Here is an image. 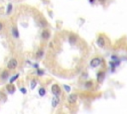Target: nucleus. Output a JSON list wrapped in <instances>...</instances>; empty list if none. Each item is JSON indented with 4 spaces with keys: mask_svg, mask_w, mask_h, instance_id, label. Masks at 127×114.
Returning <instances> with one entry per match:
<instances>
[{
    "mask_svg": "<svg viewBox=\"0 0 127 114\" xmlns=\"http://www.w3.org/2000/svg\"><path fill=\"white\" fill-rule=\"evenodd\" d=\"M18 61L16 59H11L9 61H8V64H7V68L9 70H14L18 68Z\"/></svg>",
    "mask_w": 127,
    "mask_h": 114,
    "instance_id": "obj_1",
    "label": "nucleus"
},
{
    "mask_svg": "<svg viewBox=\"0 0 127 114\" xmlns=\"http://www.w3.org/2000/svg\"><path fill=\"white\" fill-rule=\"evenodd\" d=\"M102 63V59L99 58V57H96V58H93L91 61H90V67L91 68H97L101 65Z\"/></svg>",
    "mask_w": 127,
    "mask_h": 114,
    "instance_id": "obj_2",
    "label": "nucleus"
},
{
    "mask_svg": "<svg viewBox=\"0 0 127 114\" xmlns=\"http://www.w3.org/2000/svg\"><path fill=\"white\" fill-rule=\"evenodd\" d=\"M61 92H62L61 87L58 84H53L52 85V93L54 94V96H60Z\"/></svg>",
    "mask_w": 127,
    "mask_h": 114,
    "instance_id": "obj_3",
    "label": "nucleus"
},
{
    "mask_svg": "<svg viewBox=\"0 0 127 114\" xmlns=\"http://www.w3.org/2000/svg\"><path fill=\"white\" fill-rule=\"evenodd\" d=\"M50 37H51V32H50L48 29H45L43 32H42V34H41V38L43 39V40H45V41L49 40Z\"/></svg>",
    "mask_w": 127,
    "mask_h": 114,
    "instance_id": "obj_4",
    "label": "nucleus"
},
{
    "mask_svg": "<svg viewBox=\"0 0 127 114\" xmlns=\"http://www.w3.org/2000/svg\"><path fill=\"white\" fill-rule=\"evenodd\" d=\"M77 100H78V94H76V93H71V94H70L69 97H68V101H69V103H71V104L76 103Z\"/></svg>",
    "mask_w": 127,
    "mask_h": 114,
    "instance_id": "obj_5",
    "label": "nucleus"
},
{
    "mask_svg": "<svg viewBox=\"0 0 127 114\" xmlns=\"http://www.w3.org/2000/svg\"><path fill=\"white\" fill-rule=\"evenodd\" d=\"M104 77H105V71L100 70V71H98V72H97L96 79H97V81H98V82H102V81H103V79H104Z\"/></svg>",
    "mask_w": 127,
    "mask_h": 114,
    "instance_id": "obj_6",
    "label": "nucleus"
},
{
    "mask_svg": "<svg viewBox=\"0 0 127 114\" xmlns=\"http://www.w3.org/2000/svg\"><path fill=\"white\" fill-rule=\"evenodd\" d=\"M96 43H97V46H98V47L103 48V47L105 46V39H104L102 36H99V37L97 38Z\"/></svg>",
    "mask_w": 127,
    "mask_h": 114,
    "instance_id": "obj_7",
    "label": "nucleus"
},
{
    "mask_svg": "<svg viewBox=\"0 0 127 114\" xmlns=\"http://www.w3.org/2000/svg\"><path fill=\"white\" fill-rule=\"evenodd\" d=\"M59 103H60V98H59V96H55L54 98L52 99V106L54 107V108L59 105Z\"/></svg>",
    "mask_w": 127,
    "mask_h": 114,
    "instance_id": "obj_8",
    "label": "nucleus"
},
{
    "mask_svg": "<svg viewBox=\"0 0 127 114\" xmlns=\"http://www.w3.org/2000/svg\"><path fill=\"white\" fill-rule=\"evenodd\" d=\"M12 36H13L14 38H16V39H18V38L20 37L19 31H18V29H17L16 27H13V28H12Z\"/></svg>",
    "mask_w": 127,
    "mask_h": 114,
    "instance_id": "obj_9",
    "label": "nucleus"
},
{
    "mask_svg": "<svg viewBox=\"0 0 127 114\" xmlns=\"http://www.w3.org/2000/svg\"><path fill=\"white\" fill-rule=\"evenodd\" d=\"M9 69H6V70H3L2 71V74H1V79H3V80H5V79H7L8 77H9Z\"/></svg>",
    "mask_w": 127,
    "mask_h": 114,
    "instance_id": "obj_10",
    "label": "nucleus"
},
{
    "mask_svg": "<svg viewBox=\"0 0 127 114\" xmlns=\"http://www.w3.org/2000/svg\"><path fill=\"white\" fill-rule=\"evenodd\" d=\"M77 41H78V38L75 36V35H71L70 37H69V42L71 43V44H76L77 43Z\"/></svg>",
    "mask_w": 127,
    "mask_h": 114,
    "instance_id": "obj_11",
    "label": "nucleus"
},
{
    "mask_svg": "<svg viewBox=\"0 0 127 114\" xmlns=\"http://www.w3.org/2000/svg\"><path fill=\"white\" fill-rule=\"evenodd\" d=\"M38 93L40 96H45L46 95V89L45 87H40L39 90H38Z\"/></svg>",
    "mask_w": 127,
    "mask_h": 114,
    "instance_id": "obj_12",
    "label": "nucleus"
},
{
    "mask_svg": "<svg viewBox=\"0 0 127 114\" xmlns=\"http://www.w3.org/2000/svg\"><path fill=\"white\" fill-rule=\"evenodd\" d=\"M12 10H13V5H12L11 3H8L7 8H6V13H7V14H10V13L12 12Z\"/></svg>",
    "mask_w": 127,
    "mask_h": 114,
    "instance_id": "obj_13",
    "label": "nucleus"
},
{
    "mask_svg": "<svg viewBox=\"0 0 127 114\" xmlns=\"http://www.w3.org/2000/svg\"><path fill=\"white\" fill-rule=\"evenodd\" d=\"M43 56H44V51H43V50H38L37 54H36L37 59H41V58H43Z\"/></svg>",
    "mask_w": 127,
    "mask_h": 114,
    "instance_id": "obj_14",
    "label": "nucleus"
},
{
    "mask_svg": "<svg viewBox=\"0 0 127 114\" xmlns=\"http://www.w3.org/2000/svg\"><path fill=\"white\" fill-rule=\"evenodd\" d=\"M36 85H37V80H36V79H32V80H31V84H30L31 89H34V88L36 87Z\"/></svg>",
    "mask_w": 127,
    "mask_h": 114,
    "instance_id": "obj_15",
    "label": "nucleus"
},
{
    "mask_svg": "<svg viewBox=\"0 0 127 114\" xmlns=\"http://www.w3.org/2000/svg\"><path fill=\"white\" fill-rule=\"evenodd\" d=\"M18 77H19V74H17V75H15V76H13L11 78H10V84H13V82H14V81H15Z\"/></svg>",
    "mask_w": 127,
    "mask_h": 114,
    "instance_id": "obj_16",
    "label": "nucleus"
},
{
    "mask_svg": "<svg viewBox=\"0 0 127 114\" xmlns=\"http://www.w3.org/2000/svg\"><path fill=\"white\" fill-rule=\"evenodd\" d=\"M92 81H87L86 84H84V86H86L87 88H89V87H91L92 86Z\"/></svg>",
    "mask_w": 127,
    "mask_h": 114,
    "instance_id": "obj_17",
    "label": "nucleus"
},
{
    "mask_svg": "<svg viewBox=\"0 0 127 114\" xmlns=\"http://www.w3.org/2000/svg\"><path fill=\"white\" fill-rule=\"evenodd\" d=\"M37 76H44V70H42V69H39V68H37Z\"/></svg>",
    "mask_w": 127,
    "mask_h": 114,
    "instance_id": "obj_18",
    "label": "nucleus"
},
{
    "mask_svg": "<svg viewBox=\"0 0 127 114\" xmlns=\"http://www.w3.org/2000/svg\"><path fill=\"white\" fill-rule=\"evenodd\" d=\"M20 91H21V93H23V94H26V93H27V89L25 87H21Z\"/></svg>",
    "mask_w": 127,
    "mask_h": 114,
    "instance_id": "obj_19",
    "label": "nucleus"
},
{
    "mask_svg": "<svg viewBox=\"0 0 127 114\" xmlns=\"http://www.w3.org/2000/svg\"><path fill=\"white\" fill-rule=\"evenodd\" d=\"M40 26H43V27H47V22L44 21V20H42V21L40 22Z\"/></svg>",
    "mask_w": 127,
    "mask_h": 114,
    "instance_id": "obj_20",
    "label": "nucleus"
},
{
    "mask_svg": "<svg viewBox=\"0 0 127 114\" xmlns=\"http://www.w3.org/2000/svg\"><path fill=\"white\" fill-rule=\"evenodd\" d=\"M64 88H65V90H66L67 92H70V91H71V87H70L69 85H66V84H65V85H64Z\"/></svg>",
    "mask_w": 127,
    "mask_h": 114,
    "instance_id": "obj_21",
    "label": "nucleus"
},
{
    "mask_svg": "<svg viewBox=\"0 0 127 114\" xmlns=\"http://www.w3.org/2000/svg\"><path fill=\"white\" fill-rule=\"evenodd\" d=\"M3 29H4V25H3V23L1 21H0V32H1Z\"/></svg>",
    "mask_w": 127,
    "mask_h": 114,
    "instance_id": "obj_22",
    "label": "nucleus"
},
{
    "mask_svg": "<svg viewBox=\"0 0 127 114\" xmlns=\"http://www.w3.org/2000/svg\"><path fill=\"white\" fill-rule=\"evenodd\" d=\"M112 60H113V61H117L118 59H117V57H115V56H112Z\"/></svg>",
    "mask_w": 127,
    "mask_h": 114,
    "instance_id": "obj_23",
    "label": "nucleus"
},
{
    "mask_svg": "<svg viewBox=\"0 0 127 114\" xmlns=\"http://www.w3.org/2000/svg\"><path fill=\"white\" fill-rule=\"evenodd\" d=\"M99 2H101V3H104V2H105V0H99Z\"/></svg>",
    "mask_w": 127,
    "mask_h": 114,
    "instance_id": "obj_24",
    "label": "nucleus"
},
{
    "mask_svg": "<svg viewBox=\"0 0 127 114\" xmlns=\"http://www.w3.org/2000/svg\"><path fill=\"white\" fill-rule=\"evenodd\" d=\"M94 1H95V0H89V2H90V3H93Z\"/></svg>",
    "mask_w": 127,
    "mask_h": 114,
    "instance_id": "obj_25",
    "label": "nucleus"
}]
</instances>
